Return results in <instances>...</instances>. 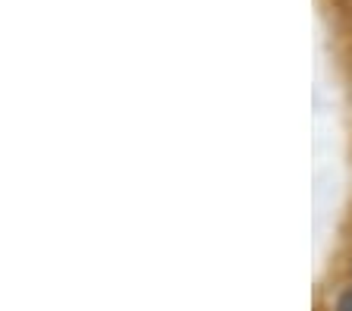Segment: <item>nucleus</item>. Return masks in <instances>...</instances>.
Segmentation results:
<instances>
[{
	"label": "nucleus",
	"instance_id": "1",
	"mask_svg": "<svg viewBox=\"0 0 352 311\" xmlns=\"http://www.w3.org/2000/svg\"><path fill=\"white\" fill-rule=\"evenodd\" d=\"M333 311H352V286H346L343 292L337 296V305H333Z\"/></svg>",
	"mask_w": 352,
	"mask_h": 311
}]
</instances>
